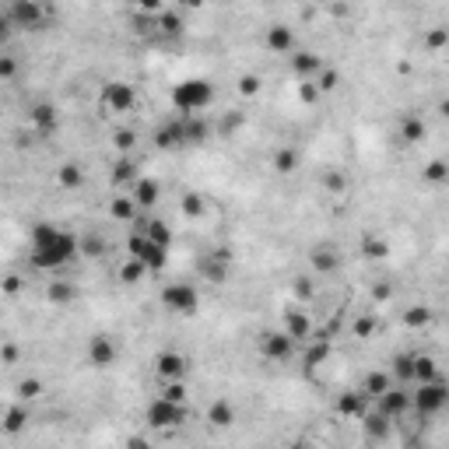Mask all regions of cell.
Segmentation results:
<instances>
[{
    "label": "cell",
    "instance_id": "38",
    "mask_svg": "<svg viewBox=\"0 0 449 449\" xmlns=\"http://www.w3.org/2000/svg\"><path fill=\"white\" fill-rule=\"evenodd\" d=\"M362 253H365V256H372V260H383L386 253H390V246H386L383 239H372V235H365V239H362Z\"/></svg>",
    "mask_w": 449,
    "mask_h": 449
},
{
    "label": "cell",
    "instance_id": "46",
    "mask_svg": "<svg viewBox=\"0 0 449 449\" xmlns=\"http://www.w3.org/2000/svg\"><path fill=\"white\" fill-rule=\"evenodd\" d=\"M446 175H449V169H446L442 158L428 162V169H425V179H428V183H446Z\"/></svg>",
    "mask_w": 449,
    "mask_h": 449
},
{
    "label": "cell",
    "instance_id": "29",
    "mask_svg": "<svg viewBox=\"0 0 449 449\" xmlns=\"http://www.w3.org/2000/svg\"><path fill=\"white\" fill-rule=\"evenodd\" d=\"M200 274H204L207 281L221 284V281L228 278V263H225V260H218V256L211 253V256H204V260H200Z\"/></svg>",
    "mask_w": 449,
    "mask_h": 449
},
{
    "label": "cell",
    "instance_id": "53",
    "mask_svg": "<svg viewBox=\"0 0 449 449\" xmlns=\"http://www.w3.org/2000/svg\"><path fill=\"white\" fill-rule=\"evenodd\" d=\"M18 344H0V362H8V365H14L18 362Z\"/></svg>",
    "mask_w": 449,
    "mask_h": 449
},
{
    "label": "cell",
    "instance_id": "6",
    "mask_svg": "<svg viewBox=\"0 0 449 449\" xmlns=\"http://www.w3.org/2000/svg\"><path fill=\"white\" fill-rule=\"evenodd\" d=\"M4 18L14 28H39L43 18H46V8L36 4V0H14V4L4 11Z\"/></svg>",
    "mask_w": 449,
    "mask_h": 449
},
{
    "label": "cell",
    "instance_id": "47",
    "mask_svg": "<svg viewBox=\"0 0 449 449\" xmlns=\"http://www.w3.org/2000/svg\"><path fill=\"white\" fill-rule=\"evenodd\" d=\"M323 186L330 190V193H344L348 190V179H344V172H326L323 175Z\"/></svg>",
    "mask_w": 449,
    "mask_h": 449
},
{
    "label": "cell",
    "instance_id": "22",
    "mask_svg": "<svg viewBox=\"0 0 449 449\" xmlns=\"http://www.w3.org/2000/svg\"><path fill=\"white\" fill-rule=\"evenodd\" d=\"M56 183L64 186V190H77V186H84V169L77 165V162H64L56 169Z\"/></svg>",
    "mask_w": 449,
    "mask_h": 449
},
{
    "label": "cell",
    "instance_id": "37",
    "mask_svg": "<svg viewBox=\"0 0 449 449\" xmlns=\"http://www.w3.org/2000/svg\"><path fill=\"white\" fill-rule=\"evenodd\" d=\"M162 400H169V404H179V407H183V404H186V386H183V379H179V383H165Z\"/></svg>",
    "mask_w": 449,
    "mask_h": 449
},
{
    "label": "cell",
    "instance_id": "58",
    "mask_svg": "<svg viewBox=\"0 0 449 449\" xmlns=\"http://www.w3.org/2000/svg\"><path fill=\"white\" fill-rule=\"evenodd\" d=\"M8 28H11V25H8V18H4V11H0V46H4V43H8Z\"/></svg>",
    "mask_w": 449,
    "mask_h": 449
},
{
    "label": "cell",
    "instance_id": "54",
    "mask_svg": "<svg viewBox=\"0 0 449 449\" xmlns=\"http://www.w3.org/2000/svg\"><path fill=\"white\" fill-rule=\"evenodd\" d=\"M298 99H302V102H316V99H319L316 84H313V81H302V88H298Z\"/></svg>",
    "mask_w": 449,
    "mask_h": 449
},
{
    "label": "cell",
    "instance_id": "2",
    "mask_svg": "<svg viewBox=\"0 0 449 449\" xmlns=\"http://www.w3.org/2000/svg\"><path fill=\"white\" fill-rule=\"evenodd\" d=\"M169 102H172V109H175L179 116H197V112H204L207 106L215 102V88H211V81H204V77L179 81V84L172 88Z\"/></svg>",
    "mask_w": 449,
    "mask_h": 449
},
{
    "label": "cell",
    "instance_id": "34",
    "mask_svg": "<svg viewBox=\"0 0 449 449\" xmlns=\"http://www.w3.org/2000/svg\"><path fill=\"white\" fill-rule=\"evenodd\" d=\"M400 137L407 141V144H417L425 137V123H422V116H407L404 119V127H400Z\"/></svg>",
    "mask_w": 449,
    "mask_h": 449
},
{
    "label": "cell",
    "instance_id": "11",
    "mask_svg": "<svg viewBox=\"0 0 449 449\" xmlns=\"http://www.w3.org/2000/svg\"><path fill=\"white\" fill-rule=\"evenodd\" d=\"M88 362H92L95 369H109V365L116 362V344H112V337L95 334L92 341H88Z\"/></svg>",
    "mask_w": 449,
    "mask_h": 449
},
{
    "label": "cell",
    "instance_id": "28",
    "mask_svg": "<svg viewBox=\"0 0 449 449\" xmlns=\"http://www.w3.org/2000/svg\"><path fill=\"white\" fill-rule=\"evenodd\" d=\"M158 32L162 36H183V18H179V11L175 8H162L158 11Z\"/></svg>",
    "mask_w": 449,
    "mask_h": 449
},
{
    "label": "cell",
    "instance_id": "57",
    "mask_svg": "<svg viewBox=\"0 0 449 449\" xmlns=\"http://www.w3.org/2000/svg\"><path fill=\"white\" fill-rule=\"evenodd\" d=\"M372 295H376V302H386V298L393 295V284H379V288H376Z\"/></svg>",
    "mask_w": 449,
    "mask_h": 449
},
{
    "label": "cell",
    "instance_id": "43",
    "mask_svg": "<svg viewBox=\"0 0 449 449\" xmlns=\"http://www.w3.org/2000/svg\"><path fill=\"white\" fill-rule=\"evenodd\" d=\"M204 211H207L204 197H197V193H186V197H183V215H186V218H200Z\"/></svg>",
    "mask_w": 449,
    "mask_h": 449
},
{
    "label": "cell",
    "instance_id": "9",
    "mask_svg": "<svg viewBox=\"0 0 449 449\" xmlns=\"http://www.w3.org/2000/svg\"><path fill=\"white\" fill-rule=\"evenodd\" d=\"M260 351H263V358H271V362H288L291 351H295V341L284 337L281 330H271V334L260 337Z\"/></svg>",
    "mask_w": 449,
    "mask_h": 449
},
{
    "label": "cell",
    "instance_id": "36",
    "mask_svg": "<svg viewBox=\"0 0 449 449\" xmlns=\"http://www.w3.org/2000/svg\"><path fill=\"white\" fill-rule=\"evenodd\" d=\"M144 274H147L144 263H137V260H127L123 267H119V281H127V284H137Z\"/></svg>",
    "mask_w": 449,
    "mask_h": 449
},
{
    "label": "cell",
    "instance_id": "50",
    "mask_svg": "<svg viewBox=\"0 0 449 449\" xmlns=\"http://www.w3.org/2000/svg\"><path fill=\"white\" fill-rule=\"evenodd\" d=\"M411 365H414V354H397L393 358V372L400 379H411Z\"/></svg>",
    "mask_w": 449,
    "mask_h": 449
},
{
    "label": "cell",
    "instance_id": "16",
    "mask_svg": "<svg viewBox=\"0 0 449 449\" xmlns=\"http://www.w3.org/2000/svg\"><path fill=\"white\" fill-rule=\"evenodd\" d=\"M407 407H411V393H404V390H393V386H390V390H386V393L379 397V414H386L390 422H393V417H400Z\"/></svg>",
    "mask_w": 449,
    "mask_h": 449
},
{
    "label": "cell",
    "instance_id": "4",
    "mask_svg": "<svg viewBox=\"0 0 449 449\" xmlns=\"http://www.w3.org/2000/svg\"><path fill=\"white\" fill-rule=\"evenodd\" d=\"M162 302H165V309H172V313H179V316H190V313L200 309V295H197L193 284L175 281V284H165V288H162Z\"/></svg>",
    "mask_w": 449,
    "mask_h": 449
},
{
    "label": "cell",
    "instance_id": "30",
    "mask_svg": "<svg viewBox=\"0 0 449 449\" xmlns=\"http://www.w3.org/2000/svg\"><path fill=\"white\" fill-rule=\"evenodd\" d=\"M365 400H369V397H362V393H344V397L337 400V414H341V417H362V414H365Z\"/></svg>",
    "mask_w": 449,
    "mask_h": 449
},
{
    "label": "cell",
    "instance_id": "56",
    "mask_svg": "<svg viewBox=\"0 0 449 449\" xmlns=\"http://www.w3.org/2000/svg\"><path fill=\"white\" fill-rule=\"evenodd\" d=\"M446 43H449V32H446V28H439V32L428 36V46H446Z\"/></svg>",
    "mask_w": 449,
    "mask_h": 449
},
{
    "label": "cell",
    "instance_id": "39",
    "mask_svg": "<svg viewBox=\"0 0 449 449\" xmlns=\"http://www.w3.org/2000/svg\"><path fill=\"white\" fill-rule=\"evenodd\" d=\"M274 169L278 172H295L298 169V155L291 151V147H281V151L274 155Z\"/></svg>",
    "mask_w": 449,
    "mask_h": 449
},
{
    "label": "cell",
    "instance_id": "18",
    "mask_svg": "<svg viewBox=\"0 0 449 449\" xmlns=\"http://www.w3.org/2000/svg\"><path fill=\"white\" fill-rule=\"evenodd\" d=\"M155 144L158 147H179V144H183V116L165 119V123L155 130Z\"/></svg>",
    "mask_w": 449,
    "mask_h": 449
},
{
    "label": "cell",
    "instance_id": "8",
    "mask_svg": "<svg viewBox=\"0 0 449 449\" xmlns=\"http://www.w3.org/2000/svg\"><path fill=\"white\" fill-rule=\"evenodd\" d=\"M102 102H106V109H112V112H127V109H134L137 95H134V88H130L127 81H112V84L102 88Z\"/></svg>",
    "mask_w": 449,
    "mask_h": 449
},
{
    "label": "cell",
    "instance_id": "40",
    "mask_svg": "<svg viewBox=\"0 0 449 449\" xmlns=\"http://www.w3.org/2000/svg\"><path fill=\"white\" fill-rule=\"evenodd\" d=\"M77 250L88 253V256H102V253H106V243H102L99 235H84V239H77Z\"/></svg>",
    "mask_w": 449,
    "mask_h": 449
},
{
    "label": "cell",
    "instance_id": "1",
    "mask_svg": "<svg viewBox=\"0 0 449 449\" xmlns=\"http://www.w3.org/2000/svg\"><path fill=\"white\" fill-rule=\"evenodd\" d=\"M77 256V235L60 228L53 221H36L32 225V253H28V260H32V267H39V271H56V267H64Z\"/></svg>",
    "mask_w": 449,
    "mask_h": 449
},
{
    "label": "cell",
    "instance_id": "15",
    "mask_svg": "<svg viewBox=\"0 0 449 449\" xmlns=\"http://www.w3.org/2000/svg\"><path fill=\"white\" fill-rule=\"evenodd\" d=\"M291 71L302 77V81H316V74L323 71V60H319V53L302 49V53H295V56H291Z\"/></svg>",
    "mask_w": 449,
    "mask_h": 449
},
{
    "label": "cell",
    "instance_id": "10",
    "mask_svg": "<svg viewBox=\"0 0 449 449\" xmlns=\"http://www.w3.org/2000/svg\"><path fill=\"white\" fill-rule=\"evenodd\" d=\"M155 372H158L162 383H179L186 376V358L175 354V351H162L158 362H155Z\"/></svg>",
    "mask_w": 449,
    "mask_h": 449
},
{
    "label": "cell",
    "instance_id": "5",
    "mask_svg": "<svg viewBox=\"0 0 449 449\" xmlns=\"http://www.w3.org/2000/svg\"><path fill=\"white\" fill-rule=\"evenodd\" d=\"M147 425L151 428H179L186 422V407H179V404H169V400H151L147 404Z\"/></svg>",
    "mask_w": 449,
    "mask_h": 449
},
{
    "label": "cell",
    "instance_id": "20",
    "mask_svg": "<svg viewBox=\"0 0 449 449\" xmlns=\"http://www.w3.org/2000/svg\"><path fill=\"white\" fill-rule=\"evenodd\" d=\"M28 422H32V417H28V407H25V404H14V407L4 411V422H0V425H4L8 435H18V432L28 428Z\"/></svg>",
    "mask_w": 449,
    "mask_h": 449
},
{
    "label": "cell",
    "instance_id": "35",
    "mask_svg": "<svg viewBox=\"0 0 449 449\" xmlns=\"http://www.w3.org/2000/svg\"><path fill=\"white\" fill-rule=\"evenodd\" d=\"M130 179H137V162L123 155L112 165V183H130Z\"/></svg>",
    "mask_w": 449,
    "mask_h": 449
},
{
    "label": "cell",
    "instance_id": "13",
    "mask_svg": "<svg viewBox=\"0 0 449 449\" xmlns=\"http://www.w3.org/2000/svg\"><path fill=\"white\" fill-rule=\"evenodd\" d=\"M134 232H141L144 239H151V243H155V246H162V250H169V246H172V228H169L165 221H158V218H141Z\"/></svg>",
    "mask_w": 449,
    "mask_h": 449
},
{
    "label": "cell",
    "instance_id": "33",
    "mask_svg": "<svg viewBox=\"0 0 449 449\" xmlns=\"http://www.w3.org/2000/svg\"><path fill=\"white\" fill-rule=\"evenodd\" d=\"M46 298H49V302H56V306H67V302H74V284H67V281H49Z\"/></svg>",
    "mask_w": 449,
    "mask_h": 449
},
{
    "label": "cell",
    "instance_id": "7",
    "mask_svg": "<svg viewBox=\"0 0 449 449\" xmlns=\"http://www.w3.org/2000/svg\"><path fill=\"white\" fill-rule=\"evenodd\" d=\"M449 393H446V383L435 379V383H422V390L411 397V404L417 407V414H439L446 407Z\"/></svg>",
    "mask_w": 449,
    "mask_h": 449
},
{
    "label": "cell",
    "instance_id": "52",
    "mask_svg": "<svg viewBox=\"0 0 449 449\" xmlns=\"http://www.w3.org/2000/svg\"><path fill=\"white\" fill-rule=\"evenodd\" d=\"M0 291H4V295H18V291H21V278H18V274H8L4 281H0Z\"/></svg>",
    "mask_w": 449,
    "mask_h": 449
},
{
    "label": "cell",
    "instance_id": "48",
    "mask_svg": "<svg viewBox=\"0 0 449 449\" xmlns=\"http://www.w3.org/2000/svg\"><path fill=\"white\" fill-rule=\"evenodd\" d=\"M112 144L119 147V151H130V147L137 144V134H134V130H116V134H112Z\"/></svg>",
    "mask_w": 449,
    "mask_h": 449
},
{
    "label": "cell",
    "instance_id": "31",
    "mask_svg": "<svg viewBox=\"0 0 449 449\" xmlns=\"http://www.w3.org/2000/svg\"><path fill=\"white\" fill-rule=\"evenodd\" d=\"M134 211H137L134 197H112V200H109V215H112L116 221H134Z\"/></svg>",
    "mask_w": 449,
    "mask_h": 449
},
{
    "label": "cell",
    "instance_id": "59",
    "mask_svg": "<svg viewBox=\"0 0 449 449\" xmlns=\"http://www.w3.org/2000/svg\"><path fill=\"white\" fill-rule=\"evenodd\" d=\"M127 449H151V446H147V439H127Z\"/></svg>",
    "mask_w": 449,
    "mask_h": 449
},
{
    "label": "cell",
    "instance_id": "14",
    "mask_svg": "<svg viewBox=\"0 0 449 449\" xmlns=\"http://www.w3.org/2000/svg\"><path fill=\"white\" fill-rule=\"evenodd\" d=\"M28 119H32V127H36L43 137H49V134L60 127V119H56V106H49V102H36V106H32V112H28Z\"/></svg>",
    "mask_w": 449,
    "mask_h": 449
},
{
    "label": "cell",
    "instance_id": "44",
    "mask_svg": "<svg viewBox=\"0 0 449 449\" xmlns=\"http://www.w3.org/2000/svg\"><path fill=\"white\" fill-rule=\"evenodd\" d=\"M351 334H354V337H362V341L372 337V334H376V316H358L354 326H351Z\"/></svg>",
    "mask_w": 449,
    "mask_h": 449
},
{
    "label": "cell",
    "instance_id": "55",
    "mask_svg": "<svg viewBox=\"0 0 449 449\" xmlns=\"http://www.w3.org/2000/svg\"><path fill=\"white\" fill-rule=\"evenodd\" d=\"M295 295H298V298H313V284H309L306 278H298V281H295Z\"/></svg>",
    "mask_w": 449,
    "mask_h": 449
},
{
    "label": "cell",
    "instance_id": "21",
    "mask_svg": "<svg viewBox=\"0 0 449 449\" xmlns=\"http://www.w3.org/2000/svg\"><path fill=\"white\" fill-rule=\"evenodd\" d=\"M158 200V183L155 179H147V175H137L134 179V204L137 207H151Z\"/></svg>",
    "mask_w": 449,
    "mask_h": 449
},
{
    "label": "cell",
    "instance_id": "25",
    "mask_svg": "<svg viewBox=\"0 0 449 449\" xmlns=\"http://www.w3.org/2000/svg\"><path fill=\"white\" fill-rule=\"evenodd\" d=\"M207 134H211V127L200 116H183V144H204Z\"/></svg>",
    "mask_w": 449,
    "mask_h": 449
},
{
    "label": "cell",
    "instance_id": "3",
    "mask_svg": "<svg viewBox=\"0 0 449 449\" xmlns=\"http://www.w3.org/2000/svg\"><path fill=\"white\" fill-rule=\"evenodd\" d=\"M127 250H130V260H137V263H144V271H162V267L169 263V250H162V246H155L151 239H144L141 232H134L130 239H127Z\"/></svg>",
    "mask_w": 449,
    "mask_h": 449
},
{
    "label": "cell",
    "instance_id": "45",
    "mask_svg": "<svg viewBox=\"0 0 449 449\" xmlns=\"http://www.w3.org/2000/svg\"><path fill=\"white\" fill-rule=\"evenodd\" d=\"M428 319H432V313L422 309V306H414V309L404 313V323H407V326H428Z\"/></svg>",
    "mask_w": 449,
    "mask_h": 449
},
{
    "label": "cell",
    "instance_id": "23",
    "mask_svg": "<svg viewBox=\"0 0 449 449\" xmlns=\"http://www.w3.org/2000/svg\"><path fill=\"white\" fill-rule=\"evenodd\" d=\"M309 263H313L316 274H334L337 267H341V256H337L334 250H323V246H319V250L309 253Z\"/></svg>",
    "mask_w": 449,
    "mask_h": 449
},
{
    "label": "cell",
    "instance_id": "12",
    "mask_svg": "<svg viewBox=\"0 0 449 449\" xmlns=\"http://www.w3.org/2000/svg\"><path fill=\"white\" fill-rule=\"evenodd\" d=\"M281 334L291 337V341H309V337H313L309 313H302V309H288V313H284V330H281Z\"/></svg>",
    "mask_w": 449,
    "mask_h": 449
},
{
    "label": "cell",
    "instance_id": "17",
    "mask_svg": "<svg viewBox=\"0 0 449 449\" xmlns=\"http://www.w3.org/2000/svg\"><path fill=\"white\" fill-rule=\"evenodd\" d=\"M362 428H365V439H372V442H383L386 435H390V428H393V422L386 414H379V411H365L362 414Z\"/></svg>",
    "mask_w": 449,
    "mask_h": 449
},
{
    "label": "cell",
    "instance_id": "27",
    "mask_svg": "<svg viewBox=\"0 0 449 449\" xmlns=\"http://www.w3.org/2000/svg\"><path fill=\"white\" fill-rule=\"evenodd\" d=\"M207 422H211L215 428H228L235 422V407L228 400H215L211 407H207Z\"/></svg>",
    "mask_w": 449,
    "mask_h": 449
},
{
    "label": "cell",
    "instance_id": "32",
    "mask_svg": "<svg viewBox=\"0 0 449 449\" xmlns=\"http://www.w3.org/2000/svg\"><path fill=\"white\" fill-rule=\"evenodd\" d=\"M330 358V341H319V337H309V348H306V365H319Z\"/></svg>",
    "mask_w": 449,
    "mask_h": 449
},
{
    "label": "cell",
    "instance_id": "24",
    "mask_svg": "<svg viewBox=\"0 0 449 449\" xmlns=\"http://www.w3.org/2000/svg\"><path fill=\"white\" fill-rule=\"evenodd\" d=\"M411 379H417V383H435V379H439V365H435V358H428V354H414Z\"/></svg>",
    "mask_w": 449,
    "mask_h": 449
},
{
    "label": "cell",
    "instance_id": "26",
    "mask_svg": "<svg viewBox=\"0 0 449 449\" xmlns=\"http://www.w3.org/2000/svg\"><path fill=\"white\" fill-rule=\"evenodd\" d=\"M390 386H393V379L390 376H386V372H369L365 376V383H362V390H358V393H362V397H383L386 390H390Z\"/></svg>",
    "mask_w": 449,
    "mask_h": 449
},
{
    "label": "cell",
    "instance_id": "19",
    "mask_svg": "<svg viewBox=\"0 0 449 449\" xmlns=\"http://www.w3.org/2000/svg\"><path fill=\"white\" fill-rule=\"evenodd\" d=\"M267 49H271V53H291V49H295V36H291V28H284V25L267 28Z\"/></svg>",
    "mask_w": 449,
    "mask_h": 449
},
{
    "label": "cell",
    "instance_id": "51",
    "mask_svg": "<svg viewBox=\"0 0 449 449\" xmlns=\"http://www.w3.org/2000/svg\"><path fill=\"white\" fill-rule=\"evenodd\" d=\"M18 74V60L14 56H0V81H11Z\"/></svg>",
    "mask_w": 449,
    "mask_h": 449
},
{
    "label": "cell",
    "instance_id": "42",
    "mask_svg": "<svg viewBox=\"0 0 449 449\" xmlns=\"http://www.w3.org/2000/svg\"><path fill=\"white\" fill-rule=\"evenodd\" d=\"M313 84H316V92H334V88L341 84V74L326 67V71H319V77H316Z\"/></svg>",
    "mask_w": 449,
    "mask_h": 449
},
{
    "label": "cell",
    "instance_id": "41",
    "mask_svg": "<svg viewBox=\"0 0 449 449\" xmlns=\"http://www.w3.org/2000/svg\"><path fill=\"white\" fill-rule=\"evenodd\" d=\"M39 393H43V383H39V379H21V383H18V400H21V404H25V400H36Z\"/></svg>",
    "mask_w": 449,
    "mask_h": 449
},
{
    "label": "cell",
    "instance_id": "49",
    "mask_svg": "<svg viewBox=\"0 0 449 449\" xmlns=\"http://www.w3.org/2000/svg\"><path fill=\"white\" fill-rule=\"evenodd\" d=\"M260 92V77L256 74H243L239 77V95H256Z\"/></svg>",
    "mask_w": 449,
    "mask_h": 449
}]
</instances>
